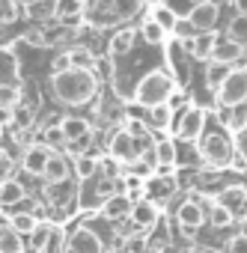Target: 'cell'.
<instances>
[{
	"mask_svg": "<svg viewBox=\"0 0 247 253\" xmlns=\"http://www.w3.org/2000/svg\"><path fill=\"white\" fill-rule=\"evenodd\" d=\"M9 223H12V229L15 232H21V235H33L36 232V226L42 223L33 211H15L12 217H9Z\"/></svg>",
	"mask_w": 247,
	"mask_h": 253,
	"instance_id": "4316f807",
	"label": "cell"
},
{
	"mask_svg": "<svg viewBox=\"0 0 247 253\" xmlns=\"http://www.w3.org/2000/svg\"><path fill=\"white\" fill-rule=\"evenodd\" d=\"M226 39L247 45V12H238V15L229 18V24H226Z\"/></svg>",
	"mask_w": 247,
	"mask_h": 253,
	"instance_id": "f1b7e54d",
	"label": "cell"
},
{
	"mask_svg": "<svg viewBox=\"0 0 247 253\" xmlns=\"http://www.w3.org/2000/svg\"><path fill=\"white\" fill-rule=\"evenodd\" d=\"M24 42L33 45V48H48V45H51V39H48L42 30H27V33H24Z\"/></svg>",
	"mask_w": 247,
	"mask_h": 253,
	"instance_id": "bcb514c9",
	"label": "cell"
},
{
	"mask_svg": "<svg viewBox=\"0 0 247 253\" xmlns=\"http://www.w3.org/2000/svg\"><path fill=\"white\" fill-rule=\"evenodd\" d=\"M92 140H95V131H89V134H83V137H78V140H69L63 152H66L69 158H81V155H89V146H92Z\"/></svg>",
	"mask_w": 247,
	"mask_h": 253,
	"instance_id": "1f68e13d",
	"label": "cell"
},
{
	"mask_svg": "<svg viewBox=\"0 0 247 253\" xmlns=\"http://www.w3.org/2000/svg\"><path fill=\"white\" fill-rule=\"evenodd\" d=\"M131 209H134V200L128 194H116V197L101 203V217L104 220H122V217H131Z\"/></svg>",
	"mask_w": 247,
	"mask_h": 253,
	"instance_id": "4fadbf2b",
	"label": "cell"
},
{
	"mask_svg": "<svg viewBox=\"0 0 247 253\" xmlns=\"http://www.w3.org/2000/svg\"><path fill=\"white\" fill-rule=\"evenodd\" d=\"M60 128H63L66 143H69V140H78V137L89 134V131H92V125H89L86 119H81V116H63V119H60Z\"/></svg>",
	"mask_w": 247,
	"mask_h": 253,
	"instance_id": "7402d4cb",
	"label": "cell"
},
{
	"mask_svg": "<svg viewBox=\"0 0 247 253\" xmlns=\"http://www.w3.org/2000/svg\"><path fill=\"white\" fill-rule=\"evenodd\" d=\"M217 200L235 214V220H247V188L244 185H229L217 194Z\"/></svg>",
	"mask_w": 247,
	"mask_h": 253,
	"instance_id": "7c38bea8",
	"label": "cell"
},
{
	"mask_svg": "<svg viewBox=\"0 0 247 253\" xmlns=\"http://www.w3.org/2000/svg\"><path fill=\"white\" fill-rule=\"evenodd\" d=\"M15 104H21L18 101V86H3L0 89V107H15Z\"/></svg>",
	"mask_w": 247,
	"mask_h": 253,
	"instance_id": "f6af8a7d",
	"label": "cell"
},
{
	"mask_svg": "<svg viewBox=\"0 0 247 253\" xmlns=\"http://www.w3.org/2000/svg\"><path fill=\"white\" fill-rule=\"evenodd\" d=\"M95 170H98V158H92V155H81V158H75V176H78L81 182L92 179Z\"/></svg>",
	"mask_w": 247,
	"mask_h": 253,
	"instance_id": "e575fe53",
	"label": "cell"
},
{
	"mask_svg": "<svg viewBox=\"0 0 247 253\" xmlns=\"http://www.w3.org/2000/svg\"><path fill=\"white\" fill-rule=\"evenodd\" d=\"M217 122L232 131L235 128V107H217Z\"/></svg>",
	"mask_w": 247,
	"mask_h": 253,
	"instance_id": "7dc6e473",
	"label": "cell"
},
{
	"mask_svg": "<svg viewBox=\"0 0 247 253\" xmlns=\"http://www.w3.org/2000/svg\"><path fill=\"white\" fill-rule=\"evenodd\" d=\"M72 173H75V164L69 161V155L63 152H54L48 167H45V185H69L72 182Z\"/></svg>",
	"mask_w": 247,
	"mask_h": 253,
	"instance_id": "8fae6325",
	"label": "cell"
},
{
	"mask_svg": "<svg viewBox=\"0 0 247 253\" xmlns=\"http://www.w3.org/2000/svg\"><path fill=\"white\" fill-rule=\"evenodd\" d=\"M51 155H54V149H48L45 143H30L21 152V170L30 173V176H45V167H48Z\"/></svg>",
	"mask_w": 247,
	"mask_h": 253,
	"instance_id": "9c48e42d",
	"label": "cell"
},
{
	"mask_svg": "<svg viewBox=\"0 0 247 253\" xmlns=\"http://www.w3.org/2000/svg\"><path fill=\"white\" fill-rule=\"evenodd\" d=\"M191 24L197 27V33H214L217 27V18H220V9L214 0H206V3H194L191 12H188Z\"/></svg>",
	"mask_w": 247,
	"mask_h": 253,
	"instance_id": "30bf717a",
	"label": "cell"
},
{
	"mask_svg": "<svg viewBox=\"0 0 247 253\" xmlns=\"http://www.w3.org/2000/svg\"><path fill=\"white\" fill-rule=\"evenodd\" d=\"M140 152H143L140 140H134L125 128H116L110 134V140H107V155L113 161H119V164H125V167L134 164V161H140Z\"/></svg>",
	"mask_w": 247,
	"mask_h": 253,
	"instance_id": "5b68a950",
	"label": "cell"
},
{
	"mask_svg": "<svg viewBox=\"0 0 247 253\" xmlns=\"http://www.w3.org/2000/svg\"><path fill=\"white\" fill-rule=\"evenodd\" d=\"M21 3H24V6H27V3H39V0H21Z\"/></svg>",
	"mask_w": 247,
	"mask_h": 253,
	"instance_id": "f907efd6",
	"label": "cell"
},
{
	"mask_svg": "<svg viewBox=\"0 0 247 253\" xmlns=\"http://www.w3.org/2000/svg\"><path fill=\"white\" fill-rule=\"evenodd\" d=\"M45 197H48L51 206H60L69 197V185H45Z\"/></svg>",
	"mask_w": 247,
	"mask_h": 253,
	"instance_id": "b9f144b4",
	"label": "cell"
},
{
	"mask_svg": "<svg viewBox=\"0 0 247 253\" xmlns=\"http://www.w3.org/2000/svg\"><path fill=\"white\" fill-rule=\"evenodd\" d=\"M33 122H36V107H30V104H15L12 107V128L27 131V128H33Z\"/></svg>",
	"mask_w": 247,
	"mask_h": 253,
	"instance_id": "484cf974",
	"label": "cell"
},
{
	"mask_svg": "<svg viewBox=\"0 0 247 253\" xmlns=\"http://www.w3.org/2000/svg\"><path fill=\"white\" fill-rule=\"evenodd\" d=\"M0 84L18 86V57L9 48H3V57H0Z\"/></svg>",
	"mask_w": 247,
	"mask_h": 253,
	"instance_id": "ffe728a7",
	"label": "cell"
},
{
	"mask_svg": "<svg viewBox=\"0 0 247 253\" xmlns=\"http://www.w3.org/2000/svg\"><path fill=\"white\" fill-rule=\"evenodd\" d=\"M104 250H107V247H104L101 235H98L89 223H81V226L72 229V235H69L63 253H104Z\"/></svg>",
	"mask_w": 247,
	"mask_h": 253,
	"instance_id": "52a82bcc",
	"label": "cell"
},
{
	"mask_svg": "<svg viewBox=\"0 0 247 253\" xmlns=\"http://www.w3.org/2000/svg\"><path fill=\"white\" fill-rule=\"evenodd\" d=\"M164 33H167V30H164V27H161L155 18L143 21V27H140V36H143L149 45H161V42H164Z\"/></svg>",
	"mask_w": 247,
	"mask_h": 253,
	"instance_id": "d590c367",
	"label": "cell"
},
{
	"mask_svg": "<svg viewBox=\"0 0 247 253\" xmlns=\"http://www.w3.org/2000/svg\"><path fill=\"white\" fill-rule=\"evenodd\" d=\"M122 250H125V253H146V250H149V247H146V235H143V232L128 235L125 241H122Z\"/></svg>",
	"mask_w": 247,
	"mask_h": 253,
	"instance_id": "f35d334b",
	"label": "cell"
},
{
	"mask_svg": "<svg viewBox=\"0 0 247 253\" xmlns=\"http://www.w3.org/2000/svg\"><path fill=\"white\" fill-rule=\"evenodd\" d=\"M69 57H72V66H75V69H92V72H95V57H92V51H89L86 45L69 48Z\"/></svg>",
	"mask_w": 247,
	"mask_h": 253,
	"instance_id": "4dcf8cb0",
	"label": "cell"
},
{
	"mask_svg": "<svg viewBox=\"0 0 247 253\" xmlns=\"http://www.w3.org/2000/svg\"><path fill=\"white\" fill-rule=\"evenodd\" d=\"M191 253H220V250H214V247H194Z\"/></svg>",
	"mask_w": 247,
	"mask_h": 253,
	"instance_id": "681fc988",
	"label": "cell"
},
{
	"mask_svg": "<svg viewBox=\"0 0 247 253\" xmlns=\"http://www.w3.org/2000/svg\"><path fill=\"white\" fill-rule=\"evenodd\" d=\"M200 155L208 167H229L235 161V143L226 131H208L200 140Z\"/></svg>",
	"mask_w": 247,
	"mask_h": 253,
	"instance_id": "3957f363",
	"label": "cell"
},
{
	"mask_svg": "<svg viewBox=\"0 0 247 253\" xmlns=\"http://www.w3.org/2000/svg\"><path fill=\"white\" fill-rule=\"evenodd\" d=\"M173 33H176V39H179V42L200 36V33H197V27L191 24V18H188V15H182V18H179V24H176V30H173Z\"/></svg>",
	"mask_w": 247,
	"mask_h": 253,
	"instance_id": "60d3db41",
	"label": "cell"
},
{
	"mask_svg": "<svg viewBox=\"0 0 247 253\" xmlns=\"http://www.w3.org/2000/svg\"><path fill=\"white\" fill-rule=\"evenodd\" d=\"M125 131L134 137V140H140V143H146V137H149V122H143V119H134V116H128L125 119Z\"/></svg>",
	"mask_w": 247,
	"mask_h": 253,
	"instance_id": "74e56055",
	"label": "cell"
},
{
	"mask_svg": "<svg viewBox=\"0 0 247 253\" xmlns=\"http://www.w3.org/2000/svg\"><path fill=\"white\" fill-rule=\"evenodd\" d=\"M75 66H72V57H69V51L66 54H57L54 60H51V75H63V72H72Z\"/></svg>",
	"mask_w": 247,
	"mask_h": 253,
	"instance_id": "ee69618b",
	"label": "cell"
},
{
	"mask_svg": "<svg viewBox=\"0 0 247 253\" xmlns=\"http://www.w3.org/2000/svg\"><path fill=\"white\" fill-rule=\"evenodd\" d=\"M173 92H176V81L167 75V72H146L143 78H140V84H137V89H134V101L137 104H143V107H158V104H170V98H173Z\"/></svg>",
	"mask_w": 247,
	"mask_h": 253,
	"instance_id": "7a4b0ae2",
	"label": "cell"
},
{
	"mask_svg": "<svg viewBox=\"0 0 247 253\" xmlns=\"http://www.w3.org/2000/svg\"><path fill=\"white\" fill-rule=\"evenodd\" d=\"M206 209H208V223H211L214 229H226V226L238 223V220H235V214H232L220 200H206Z\"/></svg>",
	"mask_w": 247,
	"mask_h": 253,
	"instance_id": "ac0fdd59",
	"label": "cell"
},
{
	"mask_svg": "<svg viewBox=\"0 0 247 253\" xmlns=\"http://www.w3.org/2000/svg\"><path fill=\"white\" fill-rule=\"evenodd\" d=\"M134 42H137V30H131V27H119V30L110 36L107 51H110V57H125V54L134 48Z\"/></svg>",
	"mask_w": 247,
	"mask_h": 253,
	"instance_id": "2e32d148",
	"label": "cell"
},
{
	"mask_svg": "<svg viewBox=\"0 0 247 253\" xmlns=\"http://www.w3.org/2000/svg\"><path fill=\"white\" fill-rule=\"evenodd\" d=\"M173 191H176V185H173V179H170V176H152V179L146 182V194L152 197V203L167 200Z\"/></svg>",
	"mask_w": 247,
	"mask_h": 253,
	"instance_id": "cb8c5ba5",
	"label": "cell"
},
{
	"mask_svg": "<svg viewBox=\"0 0 247 253\" xmlns=\"http://www.w3.org/2000/svg\"><path fill=\"white\" fill-rule=\"evenodd\" d=\"M155 152H158V167H176L179 152H176V143L173 140H158L155 143Z\"/></svg>",
	"mask_w": 247,
	"mask_h": 253,
	"instance_id": "d6a6232c",
	"label": "cell"
},
{
	"mask_svg": "<svg viewBox=\"0 0 247 253\" xmlns=\"http://www.w3.org/2000/svg\"><path fill=\"white\" fill-rule=\"evenodd\" d=\"M244 54H247V45L232 42V39H220V42H217V51H214V60L226 63V66H235V63L244 60Z\"/></svg>",
	"mask_w": 247,
	"mask_h": 253,
	"instance_id": "e0dca14e",
	"label": "cell"
},
{
	"mask_svg": "<svg viewBox=\"0 0 247 253\" xmlns=\"http://www.w3.org/2000/svg\"><path fill=\"white\" fill-rule=\"evenodd\" d=\"M27 244H24V235L12 229V223L6 220L0 226V253H24Z\"/></svg>",
	"mask_w": 247,
	"mask_h": 253,
	"instance_id": "d6986e66",
	"label": "cell"
},
{
	"mask_svg": "<svg viewBox=\"0 0 247 253\" xmlns=\"http://www.w3.org/2000/svg\"><path fill=\"white\" fill-rule=\"evenodd\" d=\"M149 122L155 125V128H167V125L173 122V104H158L149 110Z\"/></svg>",
	"mask_w": 247,
	"mask_h": 253,
	"instance_id": "8d00e7d4",
	"label": "cell"
},
{
	"mask_svg": "<svg viewBox=\"0 0 247 253\" xmlns=\"http://www.w3.org/2000/svg\"><path fill=\"white\" fill-rule=\"evenodd\" d=\"M176 220L182 229H200L203 223H208V209H206V200L203 197H188L179 209H176Z\"/></svg>",
	"mask_w": 247,
	"mask_h": 253,
	"instance_id": "ba28073f",
	"label": "cell"
},
{
	"mask_svg": "<svg viewBox=\"0 0 247 253\" xmlns=\"http://www.w3.org/2000/svg\"><path fill=\"white\" fill-rule=\"evenodd\" d=\"M244 134H247V128H244Z\"/></svg>",
	"mask_w": 247,
	"mask_h": 253,
	"instance_id": "816d5d0a",
	"label": "cell"
},
{
	"mask_svg": "<svg viewBox=\"0 0 247 253\" xmlns=\"http://www.w3.org/2000/svg\"><path fill=\"white\" fill-rule=\"evenodd\" d=\"M229 72H232V66H226V63H220V60H208V63H206V86H208L211 92H217L220 84L229 78Z\"/></svg>",
	"mask_w": 247,
	"mask_h": 253,
	"instance_id": "44dd1931",
	"label": "cell"
},
{
	"mask_svg": "<svg viewBox=\"0 0 247 253\" xmlns=\"http://www.w3.org/2000/svg\"><path fill=\"white\" fill-rule=\"evenodd\" d=\"M51 95L60 104L83 107L98 95V78L92 69H72L63 75H51Z\"/></svg>",
	"mask_w": 247,
	"mask_h": 253,
	"instance_id": "6da1fadb",
	"label": "cell"
},
{
	"mask_svg": "<svg viewBox=\"0 0 247 253\" xmlns=\"http://www.w3.org/2000/svg\"><path fill=\"white\" fill-rule=\"evenodd\" d=\"M54 235H57V229H54V223H48V220H42V223L36 226V232H33V235H27V250H33V253H51L48 247H51V241H54Z\"/></svg>",
	"mask_w": 247,
	"mask_h": 253,
	"instance_id": "9a60e30c",
	"label": "cell"
},
{
	"mask_svg": "<svg viewBox=\"0 0 247 253\" xmlns=\"http://www.w3.org/2000/svg\"><path fill=\"white\" fill-rule=\"evenodd\" d=\"M214 104L217 107H241V104H247V66H238V69L229 72V78L214 92Z\"/></svg>",
	"mask_w": 247,
	"mask_h": 253,
	"instance_id": "277c9868",
	"label": "cell"
},
{
	"mask_svg": "<svg viewBox=\"0 0 247 253\" xmlns=\"http://www.w3.org/2000/svg\"><path fill=\"white\" fill-rule=\"evenodd\" d=\"M95 69H98L101 75H107V78L113 81V63H110V60H98V63H95Z\"/></svg>",
	"mask_w": 247,
	"mask_h": 253,
	"instance_id": "c3c4849f",
	"label": "cell"
},
{
	"mask_svg": "<svg viewBox=\"0 0 247 253\" xmlns=\"http://www.w3.org/2000/svg\"><path fill=\"white\" fill-rule=\"evenodd\" d=\"M27 15H30L33 21L57 18V0H39V3H27Z\"/></svg>",
	"mask_w": 247,
	"mask_h": 253,
	"instance_id": "f546056e",
	"label": "cell"
},
{
	"mask_svg": "<svg viewBox=\"0 0 247 253\" xmlns=\"http://www.w3.org/2000/svg\"><path fill=\"white\" fill-rule=\"evenodd\" d=\"M223 253H247V232H235L226 238Z\"/></svg>",
	"mask_w": 247,
	"mask_h": 253,
	"instance_id": "ab89813d",
	"label": "cell"
},
{
	"mask_svg": "<svg viewBox=\"0 0 247 253\" xmlns=\"http://www.w3.org/2000/svg\"><path fill=\"white\" fill-rule=\"evenodd\" d=\"M176 137L182 143H194V140H203L206 137V110L191 104L182 116H179V125H176Z\"/></svg>",
	"mask_w": 247,
	"mask_h": 253,
	"instance_id": "8992f818",
	"label": "cell"
},
{
	"mask_svg": "<svg viewBox=\"0 0 247 253\" xmlns=\"http://www.w3.org/2000/svg\"><path fill=\"white\" fill-rule=\"evenodd\" d=\"M0 9H3V27L15 24V18H18V0H0Z\"/></svg>",
	"mask_w": 247,
	"mask_h": 253,
	"instance_id": "7bdbcfd3",
	"label": "cell"
},
{
	"mask_svg": "<svg viewBox=\"0 0 247 253\" xmlns=\"http://www.w3.org/2000/svg\"><path fill=\"white\" fill-rule=\"evenodd\" d=\"M155 220H158L155 203H152V200H137L134 209H131V223H134V229H149V226H155Z\"/></svg>",
	"mask_w": 247,
	"mask_h": 253,
	"instance_id": "5bb4252c",
	"label": "cell"
},
{
	"mask_svg": "<svg viewBox=\"0 0 247 253\" xmlns=\"http://www.w3.org/2000/svg\"><path fill=\"white\" fill-rule=\"evenodd\" d=\"M83 12H86V3H83V0H57V18H60V21L83 18Z\"/></svg>",
	"mask_w": 247,
	"mask_h": 253,
	"instance_id": "d4e9b609",
	"label": "cell"
},
{
	"mask_svg": "<svg viewBox=\"0 0 247 253\" xmlns=\"http://www.w3.org/2000/svg\"><path fill=\"white\" fill-rule=\"evenodd\" d=\"M24 200H27V188H24L18 179L3 182V191H0V203H3L6 209H15V206L24 203Z\"/></svg>",
	"mask_w": 247,
	"mask_h": 253,
	"instance_id": "603a6c76",
	"label": "cell"
},
{
	"mask_svg": "<svg viewBox=\"0 0 247 253\" xmlns=\"http://www.w3.org/2000/svg\"><path fill=\"white\" fill-rule=\"evenodd\" d=\"M152 18H155L164 30H176V24H179V18H182V15H176L167 3H158V6L152 9Z\"/></svg>",
	"mask_w": 247,
	"mask_h": 253,
	"instance_id": "836d02e7",
	"label": "cell"
},
{
	"mask_svg": "<svg viewBox=\"0 0 247 253\" xmlns=\"http://www.w3.org/2000/svg\"><path fill=\"white\" fill-rule=\"evenodd\" d=\"M217 42H220L217 33H200V36H197V54H194V57H197V60H206V63L214 60Z\"/></svg>",
	"mask_w": 247,
	"mask_h": 253,
	"instance_id": "83f0119b",
	"label": "cell"
}]
</instances>
